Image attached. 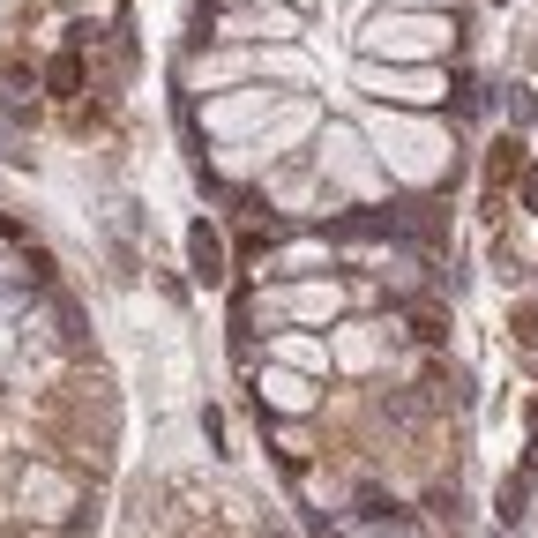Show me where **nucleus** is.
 Here are the masks:
<instances>
[{"instance_id":"nucleus-1","label":"nucleus","mask_w":538,"mask_h":538,"mask_svg":"<svg viewBox=\"0 0 538 538\" xmlns=\"http://www.w3.org/2000/svg\"><path fill=\"white\" fill-rule=\"evenodd\" d=\"M187 262H195V277H202V284H217V277H225V247H217V232H210V225H195V232H187Z\"/></svg>"},{"instance_id":"nucleus-2","label":"nucleus","mask_w":538,"mask_h":538,"mask_svg":"<svg viewBox=\"0 0 538 538\" xmlns=\"http://www.w3.org/2000/svg\"><path fill=\"white\" fill-rule=\"evenodd\" d=\"M45 83H53V90H60V98H68V90H75V83H83V60H75V45H68V53H60V60H53V68H45Z\"/></svg>"}]
</instances>
